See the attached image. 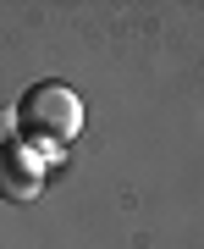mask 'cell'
<instances>
[{"label": "cell", "instance_id": "1", "mask_svg": "<svg viewBox=\"0 0 204 249\" xmlns=\"http://www.w3.org/2000/svg\"><path fill=\"white\" fill-rule=\"evenodd\" d=\"M78 122H83V106H78L72 89H61V83H45V89H33L22 100V127H28V139H39V144H66L78 133Z\"/></svg>", "mask_w": 204, "mask_h": 249}]
</instances>
